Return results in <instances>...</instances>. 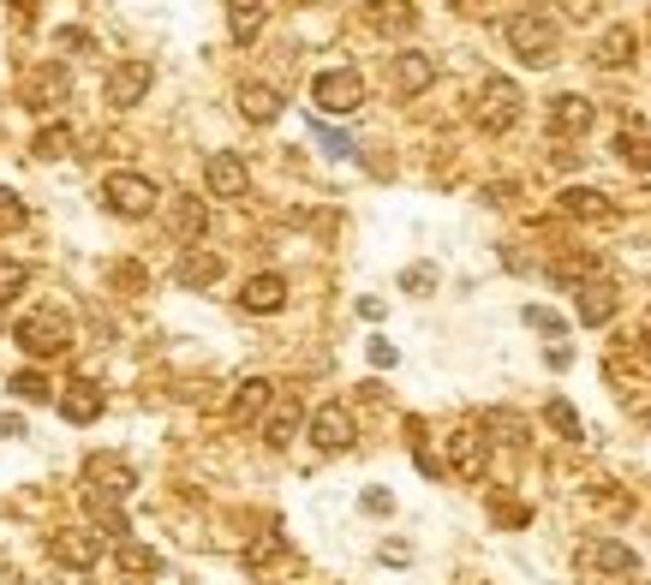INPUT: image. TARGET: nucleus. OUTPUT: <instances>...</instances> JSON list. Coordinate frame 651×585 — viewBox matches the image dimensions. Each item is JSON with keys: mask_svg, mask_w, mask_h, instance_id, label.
I'll use <instances>...</instances> for the list:
<instances>
[{"mask_svg": "<svg viewBox=\"0 0 651 585\" xmlns=\"http://www.w3.org/2000/svg\"><path fill=\"white\" fill-rule=\"evenodd\" d=\"M502 36H508V48H514V60H520V67H551V60H556V48H561V24H556L544 7L514 12Z\"/></svg>", "mask_w": 651, "mask_h": 585, "instance_id": "1", "label": "nucleus"}, {"mask_svg": "<svg viewBox=\"0 0 651 585\" xmlns=\"http://www.w3.org/2000/svg\"><path fill=\"white\" fill-rule=\"evenodd\" d=\"M12 341H19L31 359H60V353H72V317L67 311H31L12 329Z\"/></svg>", "mask_w": 651, "mask_h": 585, "instance_id": "2", "label": "nucleus"}, {"mask_svg": "<svg viewBox=\"0 0 651 585\" xmlns=\"http://www.w3.org/2000/svg\"><path fill=\"white\" fill-rule=\"evenodd\" d=\"M102 203H108L114 215H126V222H144L162 203V192L150 174H108V180H102Z\"/></svg>", "mask_w": 651, "mask_h": 585, "instance_id": "3", "label": "nucleus"}, {"mask_svg": "<svg viewBox=\"0 0 651 585\" xmlns=\"http://www.w3.org/2000/svg\"><path fill=\"white\" fill-rule=\"evenodd\" d=\"M311 102L317 114H359L365 108V79L353 67H329L311 79Z\"/></svg>", "mask_w": 651, "mask_h": 585, "instance_id": "4", "label": "nucleus"}, {"mask_svg": "<svg viewBox=\"0 0 651 585\" xmlns=\"http://www.w3.org/2000/svg\"><path fill=\"white\" fill-rule=\"evenodd\" d=\"M514 120H520V84L514 79H484V91H478V126L490 138H502V132H514Z\"/></svg>", "mask_w": 651, "mask_h": 585, "instance_id": "5", "label": "nucleus"}, {"mask_svg": "<svg viewBox=\"0 0 651 585\" xmlns=\"http://www.w3.org/2000/svg\"><path fill=\"white\" fill-rule=\"evenodd\" d=\"M150 84H156V67H150V60H114L108 67V102L114 108H138V102L150 96Z\"/></svg>", "mask_w": 651, "mask_h": 585, "instance_id": "6", "label": "nucleus"}, {"mask_svg": "<svg viewBox=\"0 0 651 585\" xmlns=\"http://www.w3.org/2000/svg\"><path fill=\"white\" fill-rule=\"evenodd\" d=\"M311 442L323 454H347L353 449V413H347V406H341V401L317 406V413H311Z\"/></svg>", "mask_w": 651, "mask_h": 585, "instance_id": "7", "label": "nucleus"}, {"mask_svg": "<svg viewBox=\"0 0 651 585\" xmlns=\"http://www.w3.org/2000/svg\"><path fill=\"white\" fill-rule=\"evenodd\" d=\"M203 186H210V198H246L251 174L234 150H210V156H203Z\"/></svg>", "mask_w": 651, "mask_h": 585, "instance_id": "8", "label": "nucleus"}, {"mask_svg": "<svg viewBox=\"0 0 651 585\" xmlns=\"http://www.w3.org/2000/svg\"><path fill=\"white\" fill-rule=\"evenodd\" d=\"M389 84H394V96H401V102L425 96L430 84H437V60H430V55H418V48H406V55H394Z\"/></svg>", "mask_w": 651, "mask_h": 585, "instance_id": "9", "label": "nucleus"}, {"mask_svg": "<svg viewBox=\"0 0 651 585\" xmlns=\"http://www.w3.org/2000/svg\"><path fill=\"white\" fill-rule=\"evenodd\" d=\"M585 568L604 574V580H628V574H640V556H634L622 538H592L585 544Z\"/></svg>", "mask_w": 651, "mask_h": 585, "instance_id": "10", "label": "nucleus"}, {"mask_svg": "<svg viewBox=\"0 0 651 585\" xmlns=\"http://www.w3.org/2000/svg\"><path fill=\"white\" fill-rule=\"evenodd\" d=\"M616 287H609V282H597V275H592V282H580V287H573V317H580V323L585 329H597V323H609V317H616Z\"/></svg>", "mask_w": 651, "mask_h": 585, "instance_id": "11", "label": "nucleus"}, {"mask_svg": "<svg viewBox=\"0 0 651 585\" xmlns=\"http://www.w3.org/2000/svg\"><path fill=\"white\" fill-rule=\"evenodd\" d=\"M592 120H597V108L585 96H573V91L551 102V132L556 138H585V132H592Z\"/></svg>", "mask_w": 651, "mask_h": 585, "instance_id": "12", "label": "nucleus"}, {"mask_svg": "<svg viewBox=\"0 0 651 585\" xmlns=\"http://www.w3.org/2000/svg\"><path fill=\"white\" fill-rule=\"evenodd\" d=\"M55 562L91 574V568L102 562V532H55Z\"/></svg>", "mask_w": 651, "mask_h": 585, "instance_id": "13", "label": "nucleus"}, {"mask_svg": "<svg viewBox=\"0 0 651 585\" xmlns=\"http://www.w3.org/2000/svg\"><path fill=\"white\" fill-rule=\"evenodd\" d=\"M616 162H622V168H634V174H651V120H622Z\"/></svg>", "mask_w": 651, "mask_h": 585, "instance_id": "14", "label": "nucleus"}, {"mask_svg": "<svg viewBox=\"0 0 651 585\" xmlns=\"http://www.w3.org/2000/svg\"><path fill=\"white\" fill-rule=\"evenodd\" d=\"M449 466H454V478H466V485H478V478H484V437L472 425L449 437Z\"/></svg>", "mask_w": 651, "mask_h": 585, "instance_id": "15", "label": "nucleus"}, {"mask_svg": "<svg viewBox=\"0 0 651 585\" xmlns=\"http://www.w3.org/2000/svg\"><path fill=\"white\" fill-rule=\"evenodd\" d=\"M263 24H270V7H263V0H227V36H234L239 48L258 43Z\"/></svg>", "mask_w": 651, "mask_h": 585, "instance_id": "16", "label": "nucleus"}, {"mask_svg": "<svg viewBox=\"0 0 651 585\" xmlns=\"http://www.w3.org/2000/svg\"><path fill=\"white\" fill-rule=\"evenodd\" d=\"M634 48H640V36L628 31V24H609L604 36H597V48H592V60L604 72H622V67H634Z\"/></svg>", "mask_w": 651, "mask_h": 585, "instance_id": "17", "label": "nucleus"}, {"mask_svg": "<svg viewBox=\"0 0 651 585\" xmlns=\"http://www.w3.org/2000/svg\"><path fill=\"white\" fill-rule=\"evenodd\" d=\"M168 227H174V239H180V246H198L203 239V227H210V210H203L198 198H168Z\"/></svg>", "mask_w": 651, "mask_h": 585, "instance_id": "18", "label": "nucleus"}, {"mask_svg": "<svg viewBox=\"0 0 651 585\" xmlns=\"http://www.w3.org/2000/svg\"><path fill=\"white\" fill-rule=\"evenodd\" d=\"M556 203H561V215H573V222H609V215H616V203L597 192V186H568Z\"/></svg>", "mask_w": 651, "mask_h": 585, "instance_id": "19", "label": "nucleus"}, {"mask_svg": "<svg viewBox=\"0 0 651 585\" xmlns=\"http://www.w3.org/2000/svg\"><path fill=\"white\" fill-rule=\"evenodd\" d=\"M174 282H180V287H215V282H222V258H215V251L186 246L180 263H174Z\"/></svg>", "mask_w": 651, "mask_h": 585, "instance_id": "20", "label": "nucleus"}, {"mask_svg": "<svg viewBox=\"0 0 651 585\" xmlns=\"http://www.w3.org/2000/svg\"><path fill=\"white\" fill-rule=\"evenodd\" d=\"M365 24L382 31V36H401V31L418 24V12H413V0H371V7H365Z\"/></svg>", "mask_w": 651, "mask_h": 585, "instance_id": "21", "label": "nucleus"}, {"mask_svg": "<svg viewBox=\"0 0 651 585\" xmlns=\"http://www.w3.org/2000/svg\"><path fill=\"white\" fill-rule=\"evenodd\" d=\"M60 418H67V425H91V418H102V389L96 383H67L60 389Z\"/></svg>", "mask_w": 651, "mask_h": 585, "instance_id": "22", "label": "nucleus"}, {"mask_svg": "<svg viewBox=\"0 0 651 585\" xmlns=\"http://www.w3.org/2000/svg\"><path fill=\"white\" fill-rule=\"evenodd\" d=\"M67 91H72L67 67H36L31 84H24V102H31V108H55V102L67 96Z\"/></svg>", "mask_w": 651, "mask_h": 585, "instance_id": "23", "label": "nucleus"}, {"mask_svg": "<svg viewBox=\"0 0 651 585\" xmlns=\"http://www.w3.org/2000/svg\"><path fill=\"white\" fill-rule=\"evenodd\" d=\"M239 305H246V311H258V317H270V311L287 305V282H281V275H251L246 292H239Z\"/></svg>", "mask_w": 651, "mask_h": 585, "instance_id": "24", "label": "nucleus"}, {"mask_svg": "<svg viewBox=\"0 0 651 585\" xmlns=\"http://www.w3.org/2000/svg\"><path fill=\"white\" fill-rule=\"evenodd\" d=\"M239 114H246L251 126H270V120H281V96L270 84H239Z\"/></svg>", "mask_w": 651, "mask_h": 585, "instance_id": "25", "label": "nucleus"}, {"mask_svg": "<svg viewBox=\"0 0 651 585\" xmlns=\"http://www.w3.org/2000/svg\"><path fill=\"white\" fill-rule=\"evenodd\" d=\"M270 401H275V383H270V377H246V383L234 389V418L246 425V418H258Z\"/></svg>", "mask_w": 651, "mask_h": 585, "instance_id": "26", "label": "nucleus"}, {"mask_svg": "<svg viewBox=\"0 0 651 585\" xmlns=\"http://www.w3.org/2000/svg\"><path fill=\"white\" fill-rule=\"evenodd\" d=\"M281 550H287V538H281V526H270V532H258V538H251L246 544V568H251V574H263V568H270L275 562V556Z\"/></svg>", "mask_w": 651, "mask_h": 585, "instance_id": "27", "label": "nucleus"}, {"mask_svg": "<svg viewBox=\"0 0 651 585\" xmlns=\"http://www.w3.org/2000/svg\"><path fill=\"white\" fill-rule=\"evenodd\" d=\"M544 425H551V430H556V437H568V442H580V437H585L580 413H573V406H568V401H561V394H556V401H544Z\"/></svg>", "mask_w": 651, "mask_h": 585, "instance_id": "28", "label": "nucleus"}, {"mask_svg": "<svg viewBox=\"0 0 651 585\" xmlns=\"http://www.w3.org/2000/svg\"><path fill=\"white\" fill-rule=\"evenodd\" d=\"M114 562H120L126 574H156L162 556H156V550H144V544H132V538H120V544H114Z\"/></svg>", "mask_w": 651, "mask_h": 585, "instance_id": "29", "label": "nucleus"}, {"mask_svg": "<svg viewBox=\"0 0 651 585\" xmlns=\"http://www.w3.org/2000/svg\"><path fill=\"white\" fill-rule=\"evenodd\" d=\"M293 437H299V401H293V406H281L270 425H263V442H270V449H287Z\"/></svg>", "mask_w": 651, "mask_h": 585, "instance_id": "30", "label": "nucleus"}, {"mask_svg": "<svg viewBox=\"0 0 651 585\" xmlns=\"http://www.w3.org/2000/svg\"><path fill=\"white\" fill-rule=\"evenodd\" d=\"M31 150H36L43 162H60V156H72V132L55 120V126H43V132H36V144H31Z\"/></svg>", "mask_w": 651, "mask_h": 585, "instance_id": "31", "label": "nucleus"}, {"mask_svg": "<svg viewBox=\"0 0 651 585\" xmlns=\"http://www.w3.org/2000/svg\"><path fill=\"white\" fill-rule=\"evenodd\" d=\"M7 389L19 394V401H55V389H48V377H43V371H12V377H7Z\"/></svg>", "mask_w": 651, "mask_h": 585, "instance_id": "32", "label": "nucleus"}, {"mask_svg": "<svg viewBox=\"0 0 651 585\" xmlns=\"http://www.w3.org/2000/svg\"><path fill=\"white\" fill-rule=\"evenodd\" d=\"M24 222H31V210H24V198L0 186V234H19Z\"/></svg>", "mask_w": 651, "mask_h": 585, "instance_id": "33", "label": "nucleus"}, {"mask_svg": "<svg viewBox=\"0 0 651 585\" xmlns=\"http://www.w3.org/2000/svg\"><path fill=\"white\" fill-rule=\"evenodd\" d=\"M55 48L60 55H96V36L79 31V24H67V31H55Z\"/></svg>", "mask_w": 651, "mask_h": 585, "instance_id": "34", "label": "nucleus"}, {"mask_svg": "<svg viewBox=\"0 0 651 585\" xmlns=\"http://www.w3.org/2000/svg\"><path fill=\"white\" fill-rule=\"evenodd\" d=\"M24 282H31V270H24V263H0V305H12V299H19Z\"/></svg>", "mask_w": 651, "mask_h": 585, "instance_id": "35", "label": "nucleus"}, {"mask_svg": "<svg viewBox=\"0 0 651 585\" xmlns=\"http://www.w3.org/2000/svg\"><path fill=\"white\" fill-rule=\"evenodd\" d=\"M526 323H532V329H544V335H561V329H568L556 311H544V305H526Z\"/></svg>", "mask_w": 651, "mask_h": 585, "instance_id": "36", "label": "nucleus"}, {"mask_svg": "<svg viewBox=\"0 0 651 585\" xmlns=\"http://www.w3.org/2000/svg\"><path fill=\"white\" fill-rule=\"evenodd\" d=\"M401 287H406V292H430V287H437V270H430V263H418V270L401 275Z\"/></svg>", "mask_w": 651, "mask_h": 585, "instance_id": "37", "label": "nucleus"}, {"mask_svg": "<svg viewBox=\"0 0 651 585\" xmlns=\"http://www.w3.org/2000/svg\"><path fill=\"white\" fill-rule=\"evenodd\" d=\"M490 430H502V442H526V425L514 413H490Z\"/></svg>", "mask_w": 651, "mask_h": 585, "instance_id": "38", "label": "nucleus"}, {"mask_svg": "<svg viewBox=\"0 0 651 585\" xmlns=\"http://www.w3.org/2000/svg\"><path fill=\"white\" fill-rule=\"evenodd\" d=\"M496 520H502V526H526V508H520V502H496Z\"/></svg>", "mask_w": 651, "mask_h": 585, "instance_id": "39", "label": "nucleus"}, {"mask_svg": "<svg viewBox=\"0 0 651 585\" xmlns=\"http://www.w3.org/2000/svg\"><path fill=\"white\" fill-rule=\"evenodd\" d=\"M389 508H394L389 490H365V514H389Z\"/></svg>", "mask_w": 651, "mask_h": 585, "instance_id": "40", "label": "nucleus"}, {"mask_svg": "<svg viewBox=\"0 0 651 585\" xmlns=\"http://www.w3.org/2000/svg\"><path fill=\"white\" fill-rule=\"evenodd\" d=\"M394 359H401V353H394V347H389V341H371V365H377V371H389V365H394Z\"/></svg>", "mask_w": 651, "mask_h": 585, "instance_id": "41", "label": "nucleus"}, {"mask_svg": "<svg viewBox=\"0 0 651 585\" xmlns=\"http://www.w3.org/2000/svg\"><path fill=\"white\" fill-rule=\"evenodd\" d=\"M634 353H640V365H651V329H640V335H634Z\"/></svg>", "mask_w": 651, "mask_h": 585, "instance_id": "42", "label": "nucleus"}, {"mask_svg": "<svg viewBox=\"0 0 651 585\" xmlns=\"http://www.w3.org/2000/svg\"><path fill=\"white\" fill-rule=\"evenodd\" d=\"M0 437H24V418H7V413H0Z\"/></svg>", "mask_w": 651, "mask_h": 585, "instance_id": "43", "label": "nucleus"}, {"mask_svg": "<svg viewBox=\"0 0 651 585\" xmlns=\"http://www.w3.org/2000/svg\"><path fill=\"white\" fill-rule=\"evenodd\" d=\"M12 7H19V19H31V12L43 7V0H12Z\"/></svg>", "mask_w": 651, "mask_h": 585, "instance_id": "44", "label": "nucleus"}, {"mask_svg": "<svg viewBox=\"0 0 651 585\" xmlns=\"http://www.w3.org/2000/svg\"><path fill=\"white\" fill-rule=\"evenodd\" d=\"M628 585H634V580H628Z\"/></svg>", "mask_w": 651, "mask_h": 585, "instance_id": "45", "label": "nucleus"}]
</instances>
